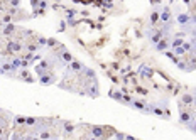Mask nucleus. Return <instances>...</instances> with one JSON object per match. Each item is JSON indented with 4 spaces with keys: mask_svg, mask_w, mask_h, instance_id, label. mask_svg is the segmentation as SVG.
Here are the masks:
<instances>
[{
    "mask_svg": "<svg viewBox=\"0 0 196 140\" xmlns=\"http://www.w3.org/2000/svg\"><path fill=\"white\" fill-rule=\"evenodd\" d=\"M29 74H31V73H29V69H27V68H22V71H20V74H19L17 78H19V80H22V81H26L27 78H31Z\"/></svg>",
    "mask_w": 196,
    "mask_h": 140,
    "instance_id": "obj_19",
    "label": "nucleus"
},
{
    "mask_svg": "<svg viewBox=\"0 0 196 140\" xmlns=\"http://www.w3.org/2000/svg\"><path fill=\"white\" fill-rule=\"evenodd\" d=\"M9 5L10 7H19L20 5V0H9Z\"/></svg>",
    "mask_w": 196,
    "mask_h": 140,
    "instance_id": "obj_28",
    "label": "nucleus"
},
{
    "mask_svg": "<svg viewBox=\"0 0 196 140\" xmlns=\"http://www.w3.org/2000/svg\"><path fill=\"white\" fill-rule=\"evenodd\" d=\"M171 19H173V15H171V9L169 7H164V10L161 12V19L159 20H161L162 24H169V22H173Z\"/></svg>",
    "mask_w": 196,
    "mask_h": 140,
    "instance_id": "obj_9",
    "label": "nucleus"
},
{
    "mask_svg": "<svg viewBox=\"0 0 196 140\" xmlns=\"http://www.w3.org/2000/svg\"><path fill=\"white\" fill-rule=\"evenodd\" d=\"M0 52H2V49H0Z\"/></svg>",
    "mask_w": 196,
    "mask_h": 140,
    "instance_id": "obj_34",
    "label": "nucleus"
},
{
    "mask_svg": "<svg viewBox=\"0 0 196 140\" xmlns=\"http://www.w3.org/2000/svg\"><path fill=\"white\" fill-rule=\"evenodd\" d=\"M39 47H41V46H39V44H31V42H29V44L26 46V49H27V51H29V52H35V51H37Z\"/></svg>",
    "mask_w": 196,
    "mask_h": 140,
    "instance_id": "obj_22",
    "label": "nucleus"
},
{
    "mask_svg": "<svg viewBox=\"0 0 196 140\" xmlns=\"http://www.w3.org/2000/svg\"><path fill=\"white\" fill-rule=\"evenodd\" d=\"M139 74H140L142 78H149V76H151V74H152V71L149 69L147 66H144V64H142V66L139 68Z\"/></svg>",
    "mask_w": 196,
    "mask_h": 140,
    "instance_id": "obj_15",
    "label": "nucleus"
},
{
    "mask_svg": "<svg viewBox=\"0 0 196 140\" xmlns=\"http://www.w3.org/2000/svg\"><path fill=\"white\" fill-rule=\"evenodd\" d=\"M171 47V41H169V39H161V41H159V42H156V46H154V49H156V51H159V52H164V51H166V49H169Z\"/></svg>",
    "mask_w": 196,
    "mask_h": 140,
    "instance_id": "obj_5",
    "label": "nucleus"
},
{
    "mask_svg": "<svg viewBox=\"0 0 196 140\" xmlns=\"http://www.w3.org/2000/svg\"><path fill=\"white\" fill-rule=\"evenodd\" d=\"M108 96H110V98H113V100H117V101H120V103L123 101V95H122V91H115V89H110V91H108Z\"/></svg>",
    "mask_w": 196,
    "mask_h": 140,
    "instance_id": "obj_12",
    "label": "nucleus"
},
{
    "mask_svg": "<svg viewBox=\"0 0 196 140\" xmlns=\"http://www.w3.org/2000/svg\"><path fill=\"white\" fill-rule=\"evenodd\" d=\"M10 63H12V66H14V69H20L22 68V57H19V56H15V57H12L10 59Z\"/></svg>",
    "mask_w": 196,
    "mask_h": 140,
    "instance_id": "obj_14",
    "label": "nucleus"
},
{
    "mask_svg": "<svg viewBox=\"0 0 196 140\" xmlns=\"http://www.w3.org/2000/svg\"><path fill=\"white\" fill-rule=\"evenodd\" d=\"M173 52H174L176 56H184V54H186V51H184V47H183V46H179V47L173 49Z\"/></svg>",
    "mask_w": 196,
    "mask_h": 140,
    "instance_id": "obj_24",
    "label": "nucleus"
},
{
    "mask_svg": "<svg viewBox=\"0 0 196 140\" xmlns=\"http://www.w3.org/2000/svg\"><path fill=\"white\" fill-rule=\"evenodd\" d=\"M37 44L39 46H46V44H48V37H41V35H39V37H37Z\"/></svg>",
    "mask_w": 196,
    "mask_h": 140,
    "instance_id": "obj_27",
    "label": "nucleus"
},
{
    "mask_svg": "<svg viewBox=\"0 0 196 140\" xmlns=\"http://www.w3.org/2000/svg\"><path fill=\"white\" fill-rule=\"evenodd\" d=\"M22 49H24V46L20 44V42H17V41H10L9 42V46H7V51L9 52H22Z\"/></svg>",
    "mask_w": 196,
    "mask_h": 140,
    "instance_id": "obj_6",
    "label": "nucleus"
},
{
    "mask_svg": "<svg viewBox=\"0 0 196 140\" xmlns=\"http://www.w3.org/2000/svg\"><path fill=\"white\" fill-rule=\"evenodd\" d=\"M130 108H134V110H139V112H142V113H151V105H145V101L144 100H132V103H130Z\"/></svg>",
    "mask_w": 196,
    "mask_h": 140,
    "instance_id": "obj_1",
    "label": "nucleus"
},
{
    "mask_svg": "<svg viewBox=\"0 0 196 140\" xmlns=\"http://www.w3.org/2000/svg\"><path fill=\"white\" fill-rule=\"evenodd\" d=\"M2 22H3V24H10V22H12V15H10V14L3 15V17H2Z\"/></svg>",
    "mask_w": 196,
    "mask_h": 140,
    "instance_id": "obj_26",
    "label": "nucleus"
},
{
    "mask_svg": "<svg viewBox=\"0 0 196 140\" xmlns=\"http://www.w3.org/2000/svg\"><path fill=\"white\" fill-rule=\"evenodd\" d=\"M14 121H15V125H22V127H26V117H15Z\"/></svg>",
    "mask_w": 196,
    "mask_h": 140,
    "instance_id": "obj_23",
    "label": "nucleus"
},
{
    "mask_svg": "<svg viewBox=\"0 0 196 140\" xmlns=\"http://www.w3.org/2000/svg\"><path fill=\"white\" fill-rule=\"evenodd\" d=\"M0 74H3V69H2V66H0Z\"/></svg>",
    "mask_w": 196,
    "mask_h": 140,
    "instance_id": "obj_32",
    "label": "nucleus"
},
{
    "mask_svg": "<svg viewBox=\"0 0 196 140\" xmlns=\"http://www.w3.org/2000/svg\"><path fill=\"white\" fill-rule=\"evenodd\" d=\"M183 37H174L173 41H171V49H176V47H179V46H183Z\"/></svg>",
    "mask_w": 196,
    "mask_h": 140,
    "instance_id": "obj_16",
    "label": "nucleus"
},
{
    "mask_svg": "<svg viewBox=\"0 0 196 140\" xmlns=\"http://www.w3.org/2000/svg\"><path fill=\"white\" fill-rule=\"evenodd\" d=\"M164 35V31H152V34H149V39H151L152 44H156V42H159L162 39Z\"/></svg>",
    "mask_w": 196,
    "mask_h": 140,
    "instance_id": "obj_10",
    "label": "nucleus"
},
{
    "mask_svg": "<svg viewBox=\"0 0 196 140\" xmlns=\"http://www.w3.org/2000/svg\"><path fill=\"white\" fill-rule=\"evenodd\" d=\"M83 68H85V64H81L80 61H71L69 63V71H83Z\"/></svg>",
    "mask_w": 196,
    "mask_h": 140,
    "instance_id": "obj_13",
    "label": "nucleus"
},
{
    "mask_svg": "<svg viewBox=\"0 0 196 140\" xmlns=\"http://www.w3.org/2000/svg\"><path fill=\"white\" fill-rule=\"evenodd\" d=\"M14 31H15V26H14V24H7V27H3L2 34H3V35H10Z\"/></svg>",
    "mask_w": 196,
    "mask_h": 140,
    "instance_id": "obj_18",
    "label": "nucleus"
},
{
    "mask_svg": "<svg viewBox=\"0 0 196 140\" xmlns=\"http://www.w3.org/2000/svg\"><path fill=\"white\" fill-rule=\"evenodd\" d=\"M115 137H117V138H125V134H120V132H115Z\"/></svg>",
    "mask_w": 196,
    "mask_h": 140,
    "instance_id": "obj_29",
    "label": "nucleus"
},
{
    "mask_svg": "<svg viewBox=\"0 0 196 140\" xmlns=\"http://www.w3.org/2000/svg\"><path fill=\"white\" fill-rule=\"evenodd\" d=\"M193 100H194L193 93H184V95H181L179 103H183V105H186V106H193Z\"/></svg>",
    "mask_w": 196,
    "mask_h": 140,
    "instance_id": "obj_8",
    "label": "nucleus"
},
{
    "mask_svg": "<svg viewBox=\"0 0 196 140\" xmlns=\"http://www.w3.org/2000/svg\"><path fill=\"white\" fill-rule=\"evenodd\" d=\"M184 2H186V3H191V0H184Z\"/></svg>",
    "mask_w": 196,
    "mask_h": 140,
    "instance_id": "obj_33",
    "label": "nucleus"
},
{
    "mask_svg": "<svg viewBox=\"0 0 196 140\" xmlns=\"http://www.w3.org/2000/svg\"><path fill=\"white\" fill-rule=\"evenodd\" d=\"M37 3H39V0H31V7H32V9L37 7Z\"/></svg>",
    "mask_w": 196,
    "mask_h": 140,
    "instance_id": "obj_30",
    "label": "nucleus"
},
{
    "mask_svg": "<svg viewBox=\"0 0 196 140\" xmlns=\"http://www.w3.org/2000/svg\"><path fill=\"white\" fill-rule=\"evenodd\" d=\"M194 3H196V0H194Z\"/></svg>",
    "mask_w": 196,
    "mask_h": 140,
    "instance_id": "obj_35",
    "label": "nucleus"
},
{
    "mask_svg": "<svg viewBox=\"0 0 196 140\" xmlns=\"http://www.w3.org/2000/svg\"><path fill=\"white\" fill-rule=\"evenodd\" d=\"M183 47H184V51H186V52H190L191 49H193V44H191V41H184V42H183Z\"/></svg>",
    "mask_w": 196,
    "mask_h": 140,
    "instance_id": "obj_25",
    "label": "nucleus"
},
{
    "mask_svg": "<svg viewBox=\"0 0 196 140\" xmlns=\"http://www.w3.org/2000/svg\"><path fill=\"white\" fill-rule=\"evenodd\" d=\"M90 130H91V137H93V138H103V137H106L105 127H91Z\"/></svg>",
    "mask_w": 196,
    "mask_h": 140,
    "instance_id": "obj_7",
    "label": "nucleus"
},
{
    "mask_svg": "<svg viewBox=\"0 0 196 140\" xmlns=\"http://www.w3.org/2000/svg\"><path fill=\"white\" fill-rule=\"evenodd\" d=\"M159 19H161V14H159V12H152V14H151V19H149V22H151L152 26H156V24L159 22Z\"/></svg>",
    "mask_w": 196,
    "mask_h": 140,
    "instance_id": "obj_17",
    "label": "nucleus"
},
{
    "mask_svg": "<svg viewBox=\"0 0 196 140\" xmlns=\"http://www.w3.org/2000/svg\"><path fill=\"white\" fill-rule=\"evenodd\" d=\"M194 29H196V27H194Z\"/></svg>",
    "mask_w": 196,
    "mask_h": 140,
    "instance_id": "obj_36",
    "label": "nucleus"
},
{
    "mask_svg": "<svg viewBox=\"0 0 196 140\" xmlns=\"http://www.w3.org/2000/svg\"><path fill=\"white\" fill-rule=\"evenodd\" d=\"M193 106L196 108V95H194V100H193Z\"/></svg>",
    "mask_w": 196,
    "mask_h": 140,
    "instance_id": "obj_31",
    "label": "nucleus"
},
{
    "mask_svg": "<svg viewBox=\"0 0 196 140\" xmlns=\"http://www.w3.org/2000/svg\"><path fill=\"white\" fill-rule=\"evenodd\" d=\"M63 125H65V127H63V130H65V137H69V134H73V130H74V125L71 123V121H63Z\"/></svg>",
    "mask_w": 196,
    "mask_h": 140,
    "instance_id": "obj_11",
    "label": "nucleus"
},
{
    "mask_svg": "<svg viewBox=\"0 0 196 140\" xmlns=\"http://www.w3.org/2000/svg\"><path fill=\"white\" fill-rule=\"evenodd\" d=\"M39 83L41 84H52V83H56V76L52 74V71H48V73H44V74H41L39 76Z\"/></svg>",
    "mask_w": 196,
    "mask_h": 140,
    "instance_id": "obj_2",
    "label": "nucleus"
},
{
    "mask_svg": "<svg viewBox=\"0 0 196 140\" xmlns=\"http://www.w3.org/2000/svg\"><path fill=\"white\" fill-rule=\"evenodd\" d=\"M39 137H41V138H52L54 135H52L51 132H48V128H44V130L39 132Z\"/></svg>",
    "mask_w": 196,
    "mask_h": 140,
    "instance_id": "obj_20",
    "label": "nucleus"
},
{
    "mask_svg": "<svg viewBox=\"0 0 196 140\" xmlns=\"http://www.w3.org/2000/svg\"><path fill=\"white\" fill-rule=\"evenodd\" d=\"M39 121V118H34V117H29L26 118V127H34L35 123Z\"/></svg>",
    "mask_w": 196,
    "mask_h": 140,
    "instance_id": "obj_21",
    "label": "nucleus"
},
{
    "mask_svg": "<svg viewBox=\"0 0 196 140\" xmlns=\"http://www.w3.org/2000/svg\"><path fill=\"white\" fill-rule=\"evenodd\" d=\"M190 20H191V15H190V12H181V14H177V17H176V24H179V26H190Z\"/></svg>",
    "mask_w": 196,
    "mask_h": 140,
    "instance_id": "obj_3",
    "label": "nucleus"
},
{
    "mask_svg": "<svg viewBox=\"0 0 196 140\" xmlns=\"http://www.w3.org/2000/svg\"><path fill=\"white\" fill-rule=\"evenodd\" d=\"M151 113L156 115V117H159V118H169V112H167V110L159 108L157 105H151Z\"/></svg>",
    "mask_w": 196,
    "mask_h": 140,
    "instance_id": "obj_4",
    "label": "nucleus"
}]
</instances>
